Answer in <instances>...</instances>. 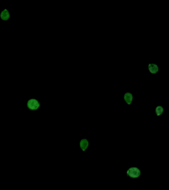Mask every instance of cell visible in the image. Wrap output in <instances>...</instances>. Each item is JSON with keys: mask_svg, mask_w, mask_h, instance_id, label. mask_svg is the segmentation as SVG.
<instances>
[{"mask_svg": "<svg viewBox=\"0 0 169 190\" xmlns=\"http://www.w3.org/2000/svg\"><path fill=\"white\" fill-rule=\"evenodd\" d=\"M26 107L29 112H37L41 107V102L36 97H30L27 100Z\"/></svg>", "mask_w": 169, "mask_h": 190, "instance_id": "6da1fadb", "label": "cell"}, {"mask_svg": "<svg viewBox=\"0 0 169 190\" xmlns=\"http://www.w3.org/2000/svg\"><path fill=\"white\" fill-rule=\"evenodd\" d=\"M142 172L140 168L137 166H131L126 170V175L129 178L136 179L140 177Z\"/></svg>", "mask_w": 169, "mask_h": 190, "instance_id": "7a4b0ae2", "label": "cell"}, {"mask_svg": "<svg viewBox=\"0 0 169 190\" xmlns=\"http://www.w3.org/2000/svg\"><path fill=\"white\" fill-rule=\"evenodd\" d=\"M12 12L9 9L4 8L0 12V19L4 23H6L11 20Z\"/></svg>", "mask_w": 169, "mask_h": 190, "instance_id": "3957f363", "label": "cell"}, {"mask_svg": "<svg viewBox=\"0 0 169 190\" xmlns=\"http://www.w3.org/2000/svg\"><path fill=\"white\" fill-rule=\"evenodd\" d=\"M123 99L127 106H131L133 104L134 97L131 92H126L123 95Z\"/></svg>", "mask_w": 169, "mask_h": 190, "instance_id": "277c9868", "label": "cell"}, {"mask_svg": "<svg viewBox=\"0 0 169 190\" xmlns=\"http://www.w3.org/2000/svg\"><path fill=\"white\" fill-rule=\"evenodd\" d=\"M79 146L80 150L82 152H86L90 147V141L87 138H82L79 142Z\"/></svg>", "mask_w": 169, "mask_h": 190, "instance_id": "5b68a950", "label": "cell"}, {"mask_svg": "<svg viewBox=\"0 0 169 190\" xmlns=\"http://www.w3.org/2000/svg\"><path fill=\"white\" fill-rule=\"evenodd\" d=\"M147 69L150 73L153 75L157 74L159 72V66L156 63H149L147 65Z\"/></svg>", "mask_w": 169, "mask_h": 190, "instance_id": "8992f818", "label": "cell"}, {"mask_svg": "<svg viewBox=\"0 0 169 190\" xmlns=\"http://www.w3.org/2000/svg\"><path fill=\"white\" fill-rule=\"evenodd\" d=\"M165 112L164 107L161 105H157L155 107V115L156 117H161L163 115Z\"/></svg>", "mask_w": 169, "mask_h": 190, "instance_id": "52a82bcc", "label": "cell"}]
</instances>
